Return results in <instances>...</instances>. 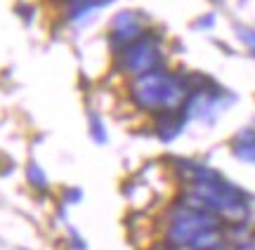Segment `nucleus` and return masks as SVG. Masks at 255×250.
<instances>
[{"label": "nucleus", "instance_id": "20e7f679", "mask_svg": "<svg viewBox=\"0 0 255 250\" xmlns=\"http://www.w3.org/2000/svg\"><path fill=\"white\" fill-rule=\"evenodd\" d=\"M28 179H31V184L38 186V189H47V177H45V172L36 166V163H31V166H28Z\"/></svg>", "mask_w": 255, "mask_h": 250}, {"label": "nucleus", "instance_id": "7ed1b4c3", "mask_svg": "<svg viewBox=\"0 0 255 250\" xmlns=\"http://www.w3.org/2000/svg\"><path fill=\"white\" fill-rule=\"evenodd\" d=\"M90 137L97 142V144H104L107 139H109V130H107V125H104V121H102L100 113H90Z\"/></svg>", "mask_w": 255, "mask_h": 250}, {"label": "nucleus", "instance_id": "f03ea898", "mask_svg": "<svg viewBox=\"0 0 255 250\" xmlns=\"http://www.w3.org/2000/svg\"><path fill=\"white\" fill-rule=\"evenodd\" d=\"M158 66H161V50L154 40L146 38H137L135 43H130L116 55V71L130 78L154 71Z\"/></svg>", "mask_w": 255, "mask_h": 250}, {"label": "nucleus", "instance_id": "f257e3e1", "mask_svg": "<svg viewBox=\"0 0 255 250\" xmlns=\"http://www.w3.org/2000/svg\"><path fill=\"white\" fill-rule=\"evenodd\" d=\"M189 92L191 83L184 81V76L173 74L163 66H158L154 71H146V74L137 76L128 83L130 104L146 113L177 111Z\"/></svg>", "mask_w": 255, "mask_h": 250}]
</instances>
